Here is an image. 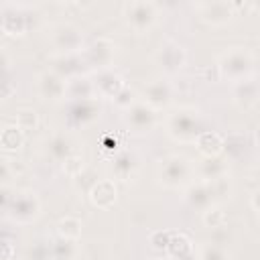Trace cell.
Here are the masks:
<instances>
[{"label":"cell","instance_id":"6da1fadb","mask_svg":"<svg viewBox=\"0 0 260 260\" xmlns=\"http://www.w3.org/2000/svg\"><path fill=\"white\" fill-rule=\"evenodd\" d=\"M254 53L246 47H230L217 61V73L219 79H230L234 83L248 79L254 71Z\"/></svg>","mask_w":260,"mask_h":260},{"label":"cell","instance_id":"7a4b0ae2","mask_svg":"<svg viewBox=\"0 0 260 260\" xmlns=\"http://www.w3.org/2000/svg\"><path fill=\"white\" fill-rule=\"evenodd\" d=\"M167 132L169 136H173L175 140L181 142H195V138L199 136V132H203L201 128V118L195 110L189 108H181L177 112H173L167 118Z\"/></svg>","mask_w":260,"mask_h":260},{"label":"cell","instance_id":"3957f363","mask_svg":"<svg viewBox=\"0 0 260 260\" xmlns=\"http://www.w3.org/2000/svg\"><path fill=\"white\" fill-rule=\"evenodd\" d=\"M191 171H193V167H191L189 158H185V156H181V154H171V156H167V158L160 162L158 179H160V183H162L165 187H169V189H179V187H183V185L189 181Z\"/></svg>","mask_w":260,"mask_h":260},{"label":"cell","instance_id":"277c9868","mask_svg":"<svg viewBox=\"0 0 260 260\" xmlns=\"http://www.w3.org/2000/svg\"><path fill=\"white\" fill-rule=\"evenodd\" d=\"M156 4L154 2H148V0H132V2H126L124 4V16H126V22L136 30V32H144L148 30L154 20H156Z\"/></svg>","mask_w":260,"mask_h":260},{"label":"cell","instance_id":"5b68a950","mask_svg":"<svg viewBox=\"0 0 260 260\" xmlns=\"http://www.w3.org/2000/svg\"><path fill=\"white\" fill-rule=\"evenodd\" d=\"M114 53H116V45L110 41V39H95L87 49L81 51V59L93 67V69H110V63L114 59Z\"/></svg>","mask_w":260,"mask_h":260},{"label":"cell","instance_id":"8992f818","mask_svg":"<svg viewBox=\"0 0 260 260\" xmlns=\"http://www.w3.org/2000/svg\"><path fill=\"white\" fill-rule=\"evenodd\" d=\"M8 211H10L8 215H10L12 221L30 223L32 219H37V215L41 211V203H39V199L32 191H22L12 199Z\"/></svg>","mask_w":260,"mask_h":260},{"label":"cell","instance_id":"52a82bcc","mask_svg":"<svg viewBox=\"0 0 260 260\" xmlns=\"http://www.w3.org/2000/svg\"><path fill=\"white\" fill-rule=\"evenodd\" d=\"M197 10L201 14V18L213 26H221L228 24L234 16H236V8L234 2L228 0H211V2H199Z\"/></svg>","mask_w":260,"mask_h":260},{"label":"cell","instance_id":"ba28073f","mask_svg":"<svg viewBox=\"0 0 260 260\" xmlns=\"http://www.w3.org/2000/svg\"><path fill=\"white\" fill-rule=\"evenodd\" d=\"M53 43L57 49L63 51V55H71L79 49L83 51V37L79 32V28L69 22H63L53 28Z\"/></svg>","mask_w":260,"mask_h":260},{"label":"cell","instance_id":"9c48e42d","mask_svg":"<svg viewBox=\"0 0 260 260\" xmlns=\"http://www.w3.org/2000/svg\"><path fill=\"white\" fill-rule=\"evenodd\" d=\"M126 122L136 132H148L156 124V112L144 102H134L126 108Z\"/></svg>","mask_w":260,"mask_h":260},{"label":"cell","instance_id":"30bf717a","mask_svg":"<svg viewBox=\"0 0 260 260\" xmlns=\"http://www.w3.org/2000/svg\"><path fill=\"white\" fill-rule=\"evenodd\" d=\"M156 61H158V65H160L167 73H177V71L185 65L187 53H185V49H183L179 43L169 41V43H165V45L158 49Z\"/></svg>","mask_w":260,"mask_h":260},{"label":"cell","instance_id":"8fae6325","mask_svg":"<svg viewBox=\"0 0 260 260\" xmlns=\"http://www.w3.org/2000/svg\"><path fill=\"white\" fill-rule=\"evenodd\" d=\"M142 95H144V104L150 106L152 110L165 108L173 98V85L167 79H154L142 89Z\"/></svg>","mask_w":260,"mask_h":260},{"label":"cell","instance_id":"7c38bea8","mask_svg":"<svg viewBox=\"0 0 260 260\" xmlns=\"http://www.w3.org/2000/svg\"><path fill=\"white\" fill-rule=\"evenodd\" d=\"M91 85H93V91H98L104 98H112V100L126 87L124 79L118 73H114L112 69H100L95 75V81Z\"/></svg>","mask_w":260,"mask_h":260},{"label":"cell","instance_id":"4fadbf2b","mask_svg":"<svg viewBox=\"0 0 260 260\" xmlns=\"http://www.w3.org/2000/svg\"><path fill=\"white\" fill-rule=\"evenodd\" d=\"M37 87H39V93L45 100H61L65 95L67 81H65V77L57 75L55 71H45V73L39 75Z\"/></svg>","mask_w":260,"mask_h":260},{"label":"cell","instance_id":"5bb4252c","mask_svg":"<svg viewBox=\"0 0 260 260\" xmlns=\"http://www.w3.org/2000/svg\"><path fill=\"white\" fill-rule=\"evenodd\" d=\"M89 199L95 207L108 209L116 203V185L112 179H100L89 189Z\"/></svg>","mask_w":260,"mask_h":260},{"label":"cell","instance_id":"9a60e30c","mask_svg":"<svg viewBox=\"0 0 260 260\" xmlns=\"http://www.w3.org/2000/svg\"><path fill=\"white\" fill-rule=\"evenodd\" d=\"M195 146L205 158L221 156V152H223V136L217 134V132H211V130H203L195 138Z\"/></svg>","mask_w":260,"mask_h":260},{"label":"cell","instance_id":"2e32d148","mask_svg":"<svg viewBox=\"0 0 260 260\" xmlns=\"http://www.w3.org/2000/svg\"><path fill=\"white\" fill-rule=\"evenodd\" d=\"M234 100L244 108L256 104V100H258V83L252 77L234 83Z\"/></svg>","mask_w":260,"mask_h":260},{"label":"cell","instance_id":"e0dca14e","mask_svg":"<svg viewBox=\"0 0 260 260\" xmlns=\"http://www.w3.org/2000/svg\"><path fill=\"white\" fill-rule=\"evenodd\" d=\"M187 201L193 205V207H201L205 209L207 205H211L213 201V195H211V189H209V183L207 181H197L193 183L189 189H187Z\"/></svg>","mask_w":260,"mask_h":260},{"label":"cell","instance_id":"ac0fdd59","mask_svg":"<svg viewBox=\"0 0 260 260\" xmlns=\"http://www.w3.org/2000/svg\"><path fill=\"white\" fill-rule=\"evenodd\" d=\"M0 28L6 35H22L28 28V22H26V16L22 12L10 10V12H4L0 16Z\"/></svg>","mask_w":260,"mask_h":260},{"label":"cell","instance_id":"d6986e66","mask_svg":"<svg viewBox=\"0 0 260 260\" xmlns=\"http://www.w3.org/2000/svg\"><path fill=\"white\" fill-rule=\"evenodd\" d=\"M167 252L177 260H189L191 252H193V244L185 234H171Z\"/></svg>","mask_w":260,"mask_h":260},{"label":"cell","instance_id":"ffe728a7","mask_svg":"<svg viewBox=\"0 0 260 260\" xmlns=\"http://www.w3.org/2000/svg\"><path fill=\"white\" fill-rule=\"evenodd\" d=\"M199 181H215L219 177H228V165L215 156V158H205L203 165L199 167Z\"/></svg>","mask_w":260,"mask_h":260},{"label":"cell","instance_id":"44dd1931","mask_svg":"<svg viewBox=\"0 0 260 260\" xmlns=\"http://www.w3.org/2000/svg\"><path fill=\"white\" fill-rule=\"evenodd\" d=\"M24 142V132L16 124H8L0 130V146L4 150H18Z\"/></svg>","mask_w":260,"mask_h":260},{"label":"cell","instance_id":"7402d4cb","mask_svg":"<svg viewBox=\"0 0 260 260\" xmlns=\"http://www.w3.org/2000/svg\"><path fill=\"white\" fill-rule=\"evenodd\" d=\"M201 221H203V225L209 228V230H219V228H223V225L228 223V213L223 211L221 205H213V203H211V205H207V207L203 209Z\"/></svg>","mask_w":260,"mask_h":260},{"label":"cell","instance_id":"603a6c76","mask_svg":"<svg viewBox=\"0 0 260 260\" xmlns=\"http://www.w3.org/2000/svg\"><path fill=\"white\" fill-rule=\"evenodd\" d=\"M57 234L59 238L63 240H73L77 242L79 236H81V221L73 215H67V217H61L59 223H57Z\"/></svg>","mask_w":260,"mask_h":260},{"label":"cell","instance_id":"cb8c5ba5","mask_svg":"<svg viewBox=\"0 0 260 260\" xmlns=\"http://www.w3.org/2000/svg\"><path fill=\"white\" fill-rule=\"evenodd\" d=\"M98 112H100V108L95 106V102L93 100H77V104H75V108L71 110V116L75 118V122L79 124H83V122H89V120H93L95 116H98Z\"/></svg>","mask_w":260,"mask_h":260},{"label":"cell","instance_id":"d4e9b609","mask_svg":"<svg viewBox=\"0 0 260 260\" xmlns=\"http://www.w3.org/2000/svg\"><path fill=\"white\" fill-rule=\"evenodd\" d=\"M75 254H77V246H75L73 240H63V238H59V240L55 242V246H53V256H55V260H73Z\"/></svg>","mask_w":260,"mask_h":260},{"label":"cell","instance_id":"484cf974","mask_svg":"<svg viewBox=\"0 0 260 260\" xmlns=\"http://www.w3.org/2000/svg\"><path fill=\"white\" fill-rule=\"evenodd\" d=\"M14 124H16L22 132H26V130H35V128H37V124H39V116H37V112H35V110L22 108V110H18V112H16Z\"/></svg>","mask_w":260,"mask_h":260},{"label":"cell","instance_id":"4316f807","mask_svg":"<svg viewBox=\"0 0 260 260\" xmlns=\"http://www.w3.org/2000/svg\"><path fill=\"white\" fill-rule=\"evenodd\" d=\"M49 150H51V154H53L55 158H59V160H65L67 156H71L69 140H67L63 134H57V136L51 138V142H49Z\"/></svg>","mask_w":260,"mask_h":260},{"label":"cell","instance_id":"83f0119b","mask_svg":"<svg viewBox=\"0 0 260 260\" xmlns=\"http://www.w3.org/2000/svg\"><path fill=\"white\" fill-rule=\"evenodd\" d=\"M63 171H65L69 177L81 175V171H83V160H81V156H77V154L67 156V158L63 160Z\"/></svg>","mask_w":260,"mask_h":260},{"label":"cell","instance_id":"f1b7e54d","mask_svg":"<svg viewBox=\"0 0 260 260\" xmlns=\"http://www.w3.org/2000/svg\"><path fill=\"white\" fill-rule=\"evenodd\" d=\"M169 240H171V232H165V230H156V232H152L150 238H148V242H150V246H152L154 250H167Z\"/></svg>","mask_w":260,"mask_h":260},{"label":"cell","instance_id":"f546056e","mask_svg":"<svg viewBox=\"0 0 260 260\" xmlns=\"http://www.w3.org/2000/svg\"><path fill=\"white\" fill-rule=\"evenodd\" d=\"M201 260H228V256H225V252H223L221 248H217V246H207V248L203 250V254H201Z\"/></svg>","mask_w":260,"mask_h":260},{"label":"cell","instance_id":"4dcf8cb0","mask_svg":"<svg viewBox=\"0 0 260 260\" xmlns=\"http://www.w3.org/2000/svg\"><path fill=\"white\" fill-rule=\"evenodd\" d=\"M10 177H12L10 160H8V158H4V156H0V189L10 181Z\"/></svg>","mask_w":260,"mask_h":260},{"label":"cell","instance_id":"1f68e13d","mask_svg":"<svg viewBox=\"0 0 260 260\" xmlns=\"http://www.w3.org/2000/svg\"><path fill=\"white\" fill-rule=\"evenodd\" d=\"M114 102H116L118 106H122V108H128V106H132L136 100H134V93H132L128 87H124V89L114 98Z\"/></svg>","mask_w":260,"mask_h":260},{"label":"cell","instance_id":"d6a6232c","mask_svg":"<svg viewBox=\"0 0 260 260\" xmlns=\"http://www.w3.org/2000/svg\"><path fill=\"white\" fill-rule=\"evenodd\" d=\"M14 256V246L8 240H0V260H12Z\"/></svg>","mask_w":260,"mask_h":260},{"label":"cell","instance_id":"836d02e7","mask_svg":"<svg viewBox=\"0 0 260 260\" xmlns=\"http://www.w3.org/2000/svg\"><path fill=\"white\" fill-rule=\"evenodd\" d=\"M116 148H118L116 140H110V138L104 140V152H116Z\"/></svg>","mask_w":260,"mask_h":260},{"label":"cell","instance_id":"e575fe53","mask_svg":"<svg viewBox=\"0 0 260 260\" xmlns=\"http://www.w3.org/2000/svg\"><path fill=\"white\" fill-rule=\"evenodd\" d=\"M12 93V85L6 81H0V98H8Z\"/></svg>","mask_w":260,"mask_h":260},{"label":"cell","instance_id":"d590c367","mask_svg":"<svg viewBox=\"0 0 260 260\" xmlns=\"http://www.w3.org/2000/svg\"><path fill=\"white\" fill-rule=\"evenodd\" d=\"M250 203H252V209H254V211H258V191H254V193H252V201H250Z\"/></svg>","mask_w":260,"mask_h":260},{"label":"cell","instance_id":"8d00e7d4","mask_svg":"<svg viewBox=\"0 0 260 260\" xmlns=\"http://www.w3.org/2000/svg\"><path fill=\"white\" fill-rule=\"evenodd\" d=\"M6 65H8V59H6V55L0 51V71H4V69H6Z\"/></svg>","mask_w":260,"mask_h":260}]
</instances>
